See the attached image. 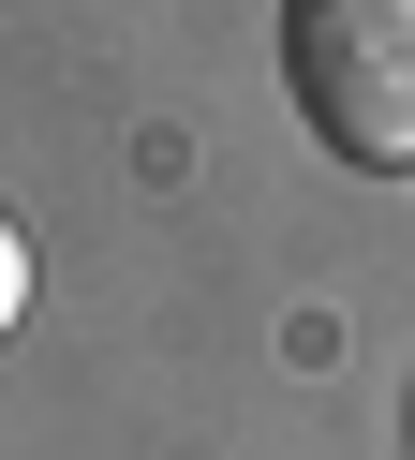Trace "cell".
Returning <instances> with one entry per match:
<instances>
[{
	"label": "cell",
	"mask_w": 415,
	"mask_h": 460,
	"mask_svg": "<svg viewBox=\"0 0 415 460\" xmlns=\"http://www.w3.org/2000/svg\"><path fill=\"white\" fill-rule=\"evenodd\" d=\"M15 327H30V223L0 208V341H15Z\"/></svg>",
	"instance_id": "cell-2"
},
{
	"label": "cell",
	"mask_w": 415,
	"mask_h": 460,
	"mask_svg": "<svg viewBox=\"0 0 415 460\" xmlns=\"http://www.w3.org/2000/svg\"><path fill=\"white\" fill-rule=\"evenodd\" d=\"M282 90L371 179H415V0H282Z\"/></svg>",
	"instance_id": "cell-1"
}]
</instances>
